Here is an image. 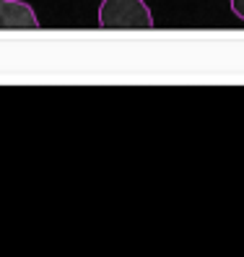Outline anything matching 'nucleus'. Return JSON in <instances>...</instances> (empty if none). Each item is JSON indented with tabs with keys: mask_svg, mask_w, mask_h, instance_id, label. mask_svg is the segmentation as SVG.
Returning a JSON list of instances; mask_svg holds the SVG:
<instances>
[{
	"mask_svg": "<svg viewBox=\"0 0 244 257\" xmlns=\"http://www.w3.org/2000/svg\"><path fill=\"white\" fill-rule=\"evenodd\" d=\"M101 29H154V13L146 0H101Z\"/></svg>",
	"mask_w": 244,
	"mask_h": 257,
	"instance_id": "nucleus-1",
	"label": "nucleus"
},
{
	"mask_svg": "<svg viewBox=\"0 0 244 257\" xmlns=\"http://www.w3.org/2000/svg\"><path fill=\"white\" fill-rule=\"evenodd\" d=\"M228 6H231V11H234V16L244 21V0H228Z\"/></svg>",
	"mask_w": 244,
	"mask_h": 257,
	"instance_id": "nucleus-3",
	"label": "nucleus"
},
{
	"mask_svg": "<svg viewBox=\"0 0 244 257\" xmlns=\"http://www.w3.org/2000/svg\"><path fill=\"white\" fill-rule=\"evenodd\" d=\"M0 29H39V19L34 8L24 0H0Z\"/></svg>",
	"mask_w": 244,
	"mask_h": 257,
	"instance_id": "nucleus-2",
	"label": "nucleus"
}]
</instances>
